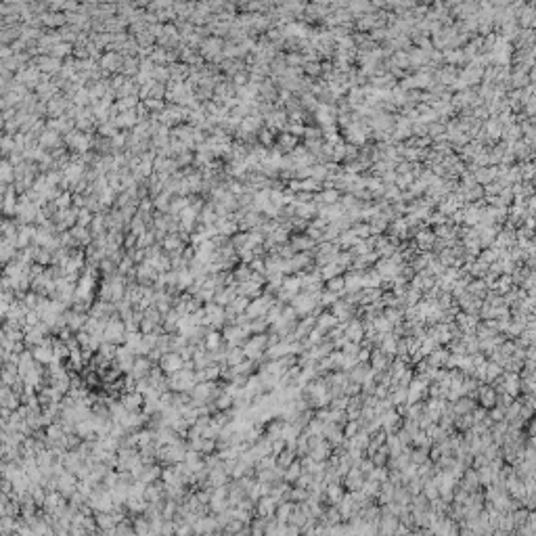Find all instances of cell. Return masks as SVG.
<instances>
[{
    "mask_svg": "<svg viewBox=\"0 0 536 536\" xmlns=\"http://www.w3.org/2000/svg\"><path fill=\"white\" fill-rule=\"evenodd\" d=\"M390 323H392V327L394 325H398V323H402L404 321V314H402V308H396V306H386L384 308V312H382Z\"/></svg>",
    "mask_w": 536,
    "mask_h": 536,
    "instance_id": "obj_32",
    "label": "cell"
},
{
    "mask_svg": "<svg viewBox=\"0 0 536 536\" xmlns=\"http://www.w3.org/2000/svg\"><path fill=\"white\" fill-rule=\"evenodd\" d=\"M319 270H321V276H323V281H327V279H331V276H337V274H343L345 270L333 260V262H329V264H325V266H319Z\"/></svg>",
    "mask_w": 536,
    "mask_h": 536,
    "instance_id": "obj_31",
    "label": "cell"
},
{
    "mask_svg": "<svg viewBox=\"0 0 536 536\" xmlns=\"http://www.w3.org/2000/svg\"><path fill=\"white\" fill-rule=\"evenodd\" d=\"M369 459H371L375 465H386V463H388V459H390V453H388L386 444H384V446H379V448H377V451H375V453H373Z\"/></svg>",
    "mask_w": 536,
    "mask_h": 536,
    "instance_id": "obj_45",
    "label": "cell"
},
{
    "mask_svg": "<svg viewBox=\"0 0 536 536\" xmlns=\"http://www.w3.org/2000/svg\"><path fill=\"white\" fill-rule=\"evenodd\" d=\"M476 406H478V400L469 398V396H459V398L453 402V411H455V415H465V413H471Z\"/></svg>",
    "mask_w": 536,
    "mask_h": 536,
    "instance_id": "obj_22",
    "label": "cell"
},
{
    "mask_svg": "<svg viewBox=\"0 0 536 536\" xmlns=\"http://www.w3.org/2000/svg\"><path fill=\"white\" fill-rule=\"evenodd\" d=\"M124 337H126V325L124 321L117 317V312L105 323L103 327V341H109V343H124Z\"/></svg>",
    "mask_w": 536,
    "mask_h": 536,
    "instance_id": "obj_3",
    "label": "cell"
},
{
    "mask_svg": "<svg viewBox=\"0 0 536 536\" xmlns=\"http://www.w3.org/2000/svg\"><path fill=\"white\" fill-rule=\"evenodd\" d=\"M425 434H427V438H429L431 442H440V440H444V438L448 436V431H446L444 427H440L438 423H429V425L425 427Z\"/></svg>",
    "mask_w": 536,
    "mask_h": 536,
    "instance_id": "obj_30",
    "label": "cell"
},
{
    "mask_svg": "<svg viewBox=\"0 0 536 536\" xmlns=\"http://www.w3.org/2000/svg\"><path fill=\"white\" fill-rule=\"evenodd\" d=\"M323 438L331 444V448H335V446H339L343 442V429L337 423H325V427H323Z\"/></svg>",
    "mask_w": 536,
    "mask_h": 536,
    "instance_id": "obj_17",
    "label": "cell"
},
{
    "mask_svg": "<svg viewBox=\"0 0 536 536\" xmlns=\"http://www.w3.org/2000/svg\"><path fill=\"white\" fill-rule=\"evenodd\" d=\"M341 392H343L345 396H354V394H360V384L348 377V382H345V384L341 386Z\"/></svg>",
    "mask_w": 536,
    "mask_h": 536,
    "instance_id": "obj_48",
    "label": "cell"
},
{
    "mask_svg": "<svg viewBox=\"0 0 536 536\" xmlns=\"http://www.w3.org/2000/svg\"><path fill=\"white\" fill-rule=\"evenodd\" d=\"M411 492L406 490L404 484H398V486H394V503H400V505H408L411 503Z\"/></svg>",
    "mask_w": 536,
    "mask_h": 536,
    "instance_id": "obj_37",
    "label": "cell"
},
{
    "mask_svg": "<svg viewBox=\"0 0 536 536\" xmlns=\"http://www.w3.org/2000/svg\"><path fill=\"white\" fill-rule=\"evenodd\" d=\"M300 474H302L300 459H296V461H291V463L287 465V467H285V476H283V480L289 482V484H293V482H296V480L300 478Z\"/></svg>",
    "mask_w": 536,
    "mask_h": 536,
    "instance_id": "obj_33",
    "label": "cell"
},
{
    "mask_svg": "<svg viewBox=\"0 0 536 536\" xmlns=\"http://www.w3.org/2000/svg\"><path fill=\"white\" fill-rule=\"evenodd\" d=\"M476 400H478V404H480V406H484V408H490V406H494V400H496V392L492 390V386H490V384H480V386H478V396H476Z\"/></svg>",
    "mask_w": 536,
    "mask_h": 536,
    "instance_id": "obj_15",
    "label": "cell"
},
{
    "mask_svg": "<svg viewBox=\"0 0 536 536\" xmlns=\"http://www.w3.org/2000/svg\"><path fill=\"white\" fill-rule=\"evenodd\" d=\"M323 287H325V289H329V291H335L337 296H341V293L345 291V285H343V274H337V276H331V279H327Z\"/></svg>",
    "mask_w": 536,
    "mask_h": 536,
    "instance_id": "obj_36",
    "label": "cell"
},
{
    "mask_svg": "<svg viewBox=\"0 0 536 536\" xmlns=\"http://www.w3.org/2000/svg\"><path fill=\"white\" fill-rule=\"evenodd\" d=\"M300 431H302V429H298L293 423L285 421V425H283V429H281V438L285 440V444H287L289 448H293V446H296L298 436H300Z\"/></svg>",
    "mask_w": 536,
    "mask_h": 536,
    "instance_id": "obj_25",
    "label": "cell"
},
{
    "mask_svg": "<svg viewBox=\"0 0 536 536\" xmlns=\"http://www.w3.org/2000/svg\"><path fill=\"white\" fill-rule=\"evenodd\" d=\"M348 375H350V379H354V382H358V384H362L365 382V379H369V377H375V371L371 369V365L369 362H356V365L348 371Z\"/></svg>",
    "mask_w": 536,
    "mask_h": 536,
    "instance_id": "obj_18",
    "label": "cell"
},
{
    "mask_svg": "<svg viewBox=\"0 0 536 536\" xmlns=\"http://www.w3.org/2000/svg\"><path fill=\"white\" fill-rule=\"evenodd\" d=\"M434 241H436V235H431V233H419L417 235V245H419V249H423V251H429L431 247H434Z\"/></svg>",
    "mask_w": 536,
    "mask_h": 536,
    "instance_id": "obj_40",
    "label": "cell"
},
{
    "mask_svg": "<svg viewBox=\"0 0 536 536\" xmlns=\"http://www.w3.org/2000/svg\"><path fill=\"white\" fill-rule=\"evenodd\" d=\"M455 429L457 431H465L474 425V415L471 413H465V415H455Z\"/></svg>",
    "mask_w": 536,
    "mask_h": 536,
    "instance_id": "obj_39",
    "label": "cell"
},
{
    "mask_svg": "<svg viewBox=\"0 0 536 536\" xmlns=\"http://www.w3.org/2000/svg\"><path fill=\"white\" fill-rule=\"evenodd\" d=\"M119 402H122V406L126 411H141V406H143V394L136 392V390L124 392L122 398H119Z\"/></svg>",
    "mask_w": 536,
    "mask_h": 536,
    "instance_id": "obj_19",
    "label": "cell"
},
{
    "mask_svg": "<svg viewBox=\"0 0 536 536\" xmlns=\"http://www.w3.org/2000/svg\"><path fill=\"white\" fill-rule=\"evenodd\" d=\"M469 358L474 362V367H478V365H482V362L486 360V354H484V352H474V354H469Z\"/></svg>",
    "mask_w": 536,
    "mask_h": 536,
    "instance_id": "obj_50",
    "label": "cell"
},
{
    "mask_svg": "<svg viewBox=\"0 0 536 536\" xmlns=\"http://www.w3.org/2000/svg\"><path fill=\"white\" fill-rule=\"evenodd\" d=\"M281 289L289 291L291 296H296V293L300 291V279H298V274H285L283 276V283H281Z\"/></svg>",
    "mask_w": 536,
    "mask_h": 536,
    "instance_id": "obj_34",
    "label": "cell"
},
{
    "mask_svg": "<svg viewBox=\"0 0 536 536\" xmlns=\"http://www.w3.org/2000/svg\"><path fill=\"white\" fill-rule=\"evenodd\" d=\"M249 331H251V333H266V331H268V321H266L264 317L251 319V323H249Z\"/></svg>",
    "mask_w": 536,
    "mask_h": 536,
    "instance_id": "obj_46",
    "label": "cell"
},
{
    "mask_svg": "<svg viewBox=\"0 0 536 536\" xmlns=\"http://www.w3.org/2000/svg\"><path fill=\"white\" fill-rule=\"evenodd\" d=\"M274 509H276V500L270 494H266V496H260V498L256 500L254 515H258V517H270V515H274Z\"/></svg>",
    "mask_w": 536,
    "mask_h": 536,
    "instance_id": "obj_13",
    "label": "cell"
},
{
    "mask_svg": "<svg viewBox=\"0 0 536 536\" xmlns=\"http://www.w3.org/2000/svg\"><path fill=\"white\" fill-rule=\"evenodd\" d=\"M224 343V339H222V333H218L216 329H210L205 333V337H203V341H201V345L203 348L207 350V352H214V350H218L220 345Z\"/></svg>",
    "mask_w": 536,
    "mask_h": 536,
    "instance_id": "obj_21",
    "label": "cell"
},
{
    "mask_svg": "<svg viewBox=\"0 0 536 536\" xmlns=\"http://www.w3.org/2000/svg\"><path fill=\"white\" fill-rule=\"evenodd\" d=\"M162 478V469L157 467V465H145V467L141 469V474H138V478L136 480H141V482H145V484H151V482H157Z\"/></svg>",
    "mask_w": 536,
    "mask_h": 536,
    "instance_id": "obj_24",
    "label": "cell"
},
{
    "mask_svg": "<svg viewBox=\"0 0 536 536\" xmlns=\"http://www.w3.org/2000/svg\"><path fill=\"white\" fill-rule=\"evenodd\" d=\"M478 323H480L478 314H467V312H463V310H459L455 314V325L461 329V333H476Z\"/></svg>",
    "mask_w": 536,
    "mask_h": 536,
    "instance_id": "obj_8",
    "label": "cell"
},
{
    "mask_svg": "<svg viewBox=\"0 0 536 536\" xmlns=\"http://www.w3.org/2000/svg\"><path fill=\"white\" fill-rule=\"evenodd\" d=\"M339 300V296L335 291H329V289H321V296H319V306H323V308H331L335 302Z\"/></svg>",
    "mask_w": 536,
    "mask_h": 536,
    "instance_id": "obj_38",
    "label": "cell"
},
{
    "mask_svg": "<svg viewBox=\"0 0 536 536\" xmlns=\"http://www.w3.org/2000/svg\"><path fill=\"white\" fill-rule=\"evenodd\" d=\"M343 335L348 337L350 341H358L365 337V325H362L360 319H350L348 323H343Z\"/></svg>",
    "mask_w": 536,
    "mask_h": 536,
    "instance_id": "obj_12",
    "label": "cell"
},
{
    "mask_svg": "<svg viewBox=\"0 0 536 536\" xmlns=\"http://www.w3.org/2000/svg\"><path fill=\"white\" fill-rule=\"evenodd\" d=\"M31 356H34V360H36V362L50 365V362H53V341L42 339L40 343H36V348H34Z\"/></svg>",
    "mask_w": 536,
    "mask_h": 536,
    "instance_id": "obj_9",
    "label": "cell"
},
{
    "mask_svg": "<svg viewBox=\"0 0 536 536\" xmlns=\"http://www.w3.org/2000/svg\"><path fill=\"white\" fill-rule=\"evenodd\" d=\"M151 367H153V362H151V358L149 356H134V362H132V369H130V375L134 377V379H143V377H147L149 375V371H151Z\"/></svg>",
    "mask_w": 536,
    "mask_h": 536,
    "instance_id": "obj_14",
    "label": "cell"
},
{
    "mask_svg": "<svg viewBox=\"0 0 536 536\" xmlns=\"http://www.w3.org/2000/svg\"><path fill=\"white\" fill-rule=\"evenodd\" d=\"M467 291L471 293V296L484 300V296L488 293V287H486V283H484V279H471V281L467 283Z\"/></svg>",
    "mask_w": 536,
    "mask_h": 536,
    "instance_id": "obj_29",
    "label": "cell"
},
{
    "mask_svg": "<svg viewBox=\"0 0 536 536\" xmlns=\"http://www.w3.org/2000/svg\"><path fill=\"white\" fill-rule=\"evenodd\" d=\"M314 239H310L308 235L302 237V235H296L291 239V247L296 249V251H310V249H314Z\"/></svg>",
    "mask_w": 536,
    "mask_h": 536,
    "instance_id": "obj_26",
    "label": "cell"
},
{
    "mask_svg": "<svg viewBox=\"0 0 536 536\" xmlns=\"http://www.w3.org/2000/svg\"><path fill=\"white\" fill-rule=\"evenodd\" d=\"M182 365H184V360H182V356H180L178 352H166V354H162V358H160V369H162L166 375L180 371Z\"/></svg>",
    "mask_w": 536,
    "mask_h": 536,
    "instance_id": "obj_4",
    "label": "cell"
},
{
    "mask_svg": "<svg viewBox=\"0 0 536 536\" xmlns=\"http://www.w3.org/2000/svg\"><path fill=\"white\" fill-rule=\"evenodd\" d=\"M251 268H249V264L247 262H243V264H239V266H235L233 270H231V274H233V281L235 283H243V281H247L249 276H251Z\"/></svg>",
    "mask_w": 536,
    "mask_h": 536,
    "instance_id": "obj_28",
    "label": "cell"
},
{
    "mask_svg": "<svg viewBox=\"0 0 536 536\" xmlns=\"http://www.w3.org/2000/svg\"><path fill=\"white\" fill-rule=\"evenodd\" d=\"M371 323H373V329H375L377 333H390V331H392V323H390V321H388L384 314L375 317Z\"/></svg>",
    "mask_w": 536,
    "mask_h": 536,
    "instance_id": "obj_41",
    "label": "cell"
},
{
    "mask_svg": "<svg viewBox=\"0 0 536 536\" xmlns=\"http://www.w3.org/2000/svg\"><path fill=\"white\" fill-rule=\"evenodd\" d=\"M455 235H453V231L448 229V227H440V229H436V239H453Z\"/></svg>",
    "mask_w": 536,
    "mask_h": 536,
    "instance_id": "obj_49",
    "label": "cell"
},
{
    "mask_svg": "<svg viewBox=\"0 0 536 536\" xmlns=\"http://www.w3.org/2000/svg\"><path fill=\"white\" fill-rule=\"evenodd\" d=\"M362 482H365V476L358 467H350L348 471L343 474L341 478V486L348 490V492H354V490H360L362 488Z\"/></svg>",
    "mask_w": 536,
    "mask_h": 536,
    "instance_id": "obj_6",
    "label": "cell"
},
{
    "mask_svg": "<svg viewBox=\"0 0 536 536\" xmlns=\"http://www.w3.org/2000/svg\"><path fill=\"white\" fill-rule=\"evenodd\" d=\"M343 285H345V291H360L362 289V272L345 270L343 272Z\"/></svg>",
    "mask_w": 536,
    "mask_h": 536,
    "instance_id": "obj_20",
    "label": "cell"
},
{
    "mask_svg": "<svg viewBox=\"0 0 536 536\" xmlns=\"http://www.w3.org/2000/svg\"><path fill=\"white\" fill-rule=\"evenodd\" d=\"M373 268L377 270V274L382 276V279H394L396 274H398V264H394L390 258H377L375 260V264H373Z\"/></svg>",
    "mask_w": 536,
    "mask_h": 536,
    "instance_id": "obj_10",
    "label": "cell"
},
{
    "mask_svg": "<svg viewBox=\"0 0 536 536\" xmlns=\"http://www.w3.org/2000/svg\"><path fill=\"white\" fill-rule=\"evenodd\" d=\"M379 419H382V429L386 431V434H394V431L402 425V417H400V413L396 411L394 406H392V408H388L386 413H382V415H379Z\"/></svg>",
    "mask_w": 536,
    "mask_h": 536,
    "instance_id": "obj_5",
    "label": "cell"
},
{
    "mask_svg": "<svg viewBox=\"0 0 536 536\" xmlns=\"http://www.w3.org/2000/svg\"><path fill=\"white\" fill-rule=\"evenodd\" d=\"M319 296H321V291H314V293H310V291H298L296 296H293L289 300V304L293 306V310L298 312V317H304V314H310L314 310V306L319 304Z\"/></svg>",
    "mask_w": 536,
    "mask_h": 536,
    "instance_id": "obj_2",
    "label": "cell"
},
{
    "mask_svg": "<svg viewBox=\"0 0 536 536\" xmlns=\"http://www.w3.org/2000/svg\"><path fill=\"white\" fill-rule=\"evenodd\" d=\"M356 239H358V237H356V235H354L352 231H348V233H343V235H339V237H337V241H335V243H337L339 247H343V249H350V247H352V245L356 243Z\"/></svg>",
    "mask_w": 536,
    "mask_h": 536,
    "instance_id": "obj_44",
    "label": "cell"
},
{
    "mask_svg": "<svg viewBox=\"0 0 536 536\" xmlns=\"http://www.w3.org/2000/svg\"><path fill=\"white\" fill-rule=\"evenodd\" d=\"M247 304H249V298H245V296H241V293H237L235 300H233L229 306L235 310L237 314H243V312H245V308H247Z\"/></svg>",
    "mask_w": 536,
    "mask_h": 536,
    "instance_id": "obj_43",
    "label": "cell"
},
{
    "mask_svg": "<svg viewBox=\"0 0 536 536\" xmlns=\"http://www.w3.org/2000/svg\"><path fill=\"white\" fill-rule=\"evenodd\" d=\"M421 492L427 496V500L436 498V496H438V484H436V480H434V478L423 480V488H421Z\"/></svg>",
    "mask_w": 536,
    "mask_h": 536,
    "instance_id": "obj_42",
    "label": "cell"
},
{
    "mask_svg": "<svg viewBox=\"0 0 536 536\" xmlns=\"http://www.w3.org/2000/svg\"><path fill=\"white\" fill-rule=\"evenodd\" d=\"M298 459V455H296V451H293V448H289V446H285L283 451L276 455V465H279V467H287V465L291 463V461H296Z\"/></svg>",
    "mask_w": 536,
    "mask_h": 536,
    "instance_id": "obj_35",
    "label": "cell"
},
{
    "mask_svg": "<svg viewBox=\"0 0 536 536\" xmlns=\"http://www.w3.org/2000/svg\"><path fill=\"white\" fill-rule=\"evenodd\" d=\"M337 319H335V314L331 312L329 308H325L323 312L317 317V327H321V329H325V331H331L333 327H337Z\"/></svg>",
    "mask_w": 536,
    "mask_h": 536,
    "instance_id": "obj_23",
    "label": "cell"
},
{
    "mask_svg": "<svg viewBox=\"0 0 536 536\" xmlns=\"http://www.w3.org/2000/svg\"><path fill=\"white\" fill-rule=\"evenodd\" d=\"M511 287H513L511 274H498L496 279H494V283H492V287H490V289H494L496 293H500V296H503V293H507Z\"/></svg>",
    "mask_w": 536,
    "mask_h": 536,
    "instance_id": "obj_27",
    "label": "cell"
},
{
    "mask_svg": "<svg viewBox=\"0 0 536 536\" xmlns=\"http://www.w3.org/2000/svg\"><path fill=\"white\" fill-rule=\"evenodd\" d=\"M392 358L394 356H388L384 350H379L375 345V348H371V354H369V365H371L373 371H386L390 367Z\"/></svg>",
    "mask_w": 536,
    "mask_h": 536,
    "instance_id": "obj_11",
    "label": "cell"
},
{
    "mask_svg": "<svg viewBox=\"0 0 536 536\" xmlns=\"http://www.w3.org/2000/svg\"><path fill=\"white\" fill-rule=\"evenodd\" d=\"M166 247H168V249H176V247H178V241H176V239L166 241Z\"/></svg>",
    "mask_w": 536,
    "mask_h": 536,
    "instance_id": "obj_51",
    "label": "cell"
},
{
    "mask_svg": "<svg viewBox=\"0 0 536 536\" xmlns=\"http://www.w3.org/2000/svg\"><path fill=\"white\" fill-rule=\"evenodd\" d=\"M343 354H348V356H354L356 358V354H358V350H360V343L358 341H350V339H345L343 341V345L339 348Z\"/></svg>",
    "mask_w": 536,
    "mask_h": 536,
    "instance_id": "obj_47",
    "label": "cell"
},
{
    "mask_svg": "<svg viewBox=\"0 0 536 536\" xmlns=\"http://www.w3.org/2000/svg\"><path fill=\"white\" fill-rule=\"evenodd\" d=\"M243 354L245 358H251L256 362H260L264 358V352L268 348V333H251L245 341H243Z\"/></svg>",
    "mask_w": 536,
    "mask_h": 536,
    "instance_id": "obj_1",
    "label": "cell"
},
{
    "mask_svg": "<svg viewBox=\"0 0 536 536\" xmlns=\"http://www.w3.org/2000/svg\"><path fill=\"white\" fill-rule=\"evenodd\" d=\"M345 494V488L341 486V482H333V484H327L325 486V492H323V505H337L339 500L343 498Z\"/></svg>",
    "mask_w": 536,
    "mask_h": 536,
    "instance_id": "obj_7",
    "label": "cell"
},
{
    "mask_svg": "<svg viewBox=\"0 0 536 536\" xmlns=\"http://www.w3.org/2000/svg\"><path fill=\"white\" fill-rule=\"evenodd\" d=\"M331 453H333L331 444L323 438V440H319L317 444H312V446H310L308 457H310V459H314V461H327V459L331 457Z\"/></svg>",
    "mask_w": 536,
    "mask_h": 536,
    "instance_id": "obj_16",
    "label": "cell"
}]
</instances>
